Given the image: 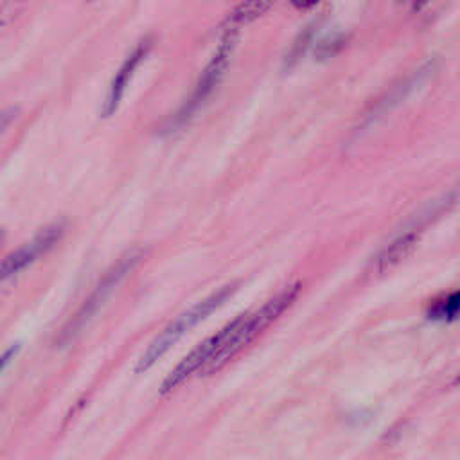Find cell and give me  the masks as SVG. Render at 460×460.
<instances>
[{
    "mask_svg": "<svg viewBox=\"0 0 460 460\" xmlns=\"http://www.w3.org/2000/svg\"><path fill=\"white\" fill-rule=\"evenodd\" d=\"M419 241V234L417 232H406L399 237H395L379 255L376 261V266L379 271H385L386 268H392L394 264H397L399 261H402L408 253H411V250L415 248Z\"/></svg>",
    "mask_w": 460,
    "mask_h": 460,
    "instance_id": "cell-7",
    "label": "cell"
},
{
    "mask_svg": "<svg viewBox=\"0 0 460 460\" xmlns=\"http://www.w3.org/2000/svg\"><path fill=\"white\" fill-rule=\"evenodd\" d=\"M300 284L286 286L279 295L270 298L261 309L252 314H241L230 323H226L223 331V341L214 356V359L201 372L205 376L214 374L225 363H228L237 352H241L248 343H252L271 322H275L298 296Z\"/></svg>",
    "mask_w": 460,
    "mask_h": 460,
    "instance_id": "cell-1",
    "label": "cell"
},
{
    "mask_svg": "<svg viewBox=\"0 0 460 460\" xmlns=\"http://www.w3.org/2000/svg\"><path fill=\"white\" fill-rule=\"evenodd\" d=\"M0 237H2V232H0Z\"/></svg>",
    "mask_w": 460,
    "mask_h": 460,
    "instance_id": "cell-12",
    "label": "cell"
},
{
    "mask_svg": "<svg viewBox=\"0 0 460 460\" xmlns=\"http://www.w3.org/2000/svg\"><path fill=\"white\" fill-rule=\"evenodd\" d=\"M270 9V4H264V2H252V4H241L237 5L232 14L228 16L226 20V27H232V29H237L244 23H248L250 20H255L259 18L264 11Z\"/></svg>",
    "mask_w": 460,
    "mask_h": 460,
    "instance_id": "cell-8",
    "label": "cell"
},
{
    "mask_svg": "<svg viewBox=\"0 0 460 460\" xmlns=\"http://www.w3.org/2000/svg\"><path fill=\"white\" fill-rule=\"evenodd\" d=\"M235 291V284L230 286H223L221 289H217L216 293L208 295L207 298H203L201 302H198L196 305H192L189 311H185L183 314H180L172 323H169L164 332L160 336H156L153 340V343L149 345V349L142 354V358L137 363V372H146L149 370L185 332H189L194 325H198L199 322H203L212 311H216L217 307H221L226 298Z\"/></svg>",
    "mask_w": 460,
    "mask_h": 460,
    "instance_id": "cell-2",
    "label": "cell"
},
{
    "mask_svg": "<svg viewBox=\"0 0 460 460\" xmlns=\"http://www.w3.org/2000/svg\"><path fill=\"white\" fill-rule=\"evenodd\" d=\"M140 257H142V253L138 250H131L124 257H120V261L102 277V280L97 284L93 293L84 300L83 307L77 311V314L74 316V320L63 332V338H70L83 329V325L99 311V307L108 300V296L120 284V280L137 266Z\"/></svg>",
    "mask_w": 460,
    "mask_h": 460,
    "instance_id": "cell-4",
    "label": "cell"
},
{
    "mask_svg": "<svg viewBox=\"0 0 460 460\" xmlns=\"http://www.w3.org/2000/svg\"><path fill=\"white\" fill-rule=\"evenodd\" d=\"M63 223H50L43 226L31 241L11 252L7 257L0 261V280L16 275L18 271L25 270L36 259H40L45 252H49L63 235Z\"/></svg>",
    "mask_w": 460,
    "mask_h": 460,
    "instance_id": "cell-5",
    "label": "cell"
},
{
    "mask_svg": "<svg viewBox=\"0 0 460 460\" xmlns=\"http://www.w3.org/2000/svg\"><path fill=\"white\" fill-rule=\"evenodd\" d=\"M235 41H237V29L232 27H225L221 41L214 52V56L210 58L208 65L205 66L198 84L194 86V92L190 93V97L181 104V108L171 117L165 131H176L180 126H183L185 122L190 120V117L199 110V106H203V102L210 97V93L214 92V88L219 84V81L225 75V70L230 65L234 49H235Z\"/></svg>",
    "mask_w": 460,
    "mask_h": 460,
    "instance_id": "cell-3",
    "label": "cell"
},
{
    "mask_svg": "<svg viewBox=\"0 0 460 460\" xmlns=\"http://www.w3.org/2000/svg\"><path fill=\"white\" fill-rule=\"evenodd\" d=\"M16 115H18V106H7V108L0 110V137L13 124Z\"/></svg>",
    "mask_w": 460,
    "mask_h": 460,
    "instance_id": "cell-10",
    "label": "cell"
},
{
    "mask_svg": "<svg viewBox=\"0 0 460 460\" xmlns=\"http://www.w3.org/2000/svg\"><path fill=\"white\" fill-rule=\"evenodd\" d=\"M18 349H20V345H18V343H14V345H11L9 349H5V350L0 354V374L4 372V368H5V367H9V363H11V361H13V358L16 356Z\"/></svg>",
    "mask_w": 460,
    "mask_h": 460,
    "instance_id": "cell-11",
    "label": "cell"
},
{
    "mask_svg": "<svg viewBox=\"0 0 460 460\" xmlns=\"http://www.w3.org/2000/svg\"><path fill=\"white\" fill-rule=\"evenodd\" d=\"M151 49V40L149 38H144L142 41L137 43V47L128 54V58L122 61V65L119 66V70L115 72L111 83H110V88H108V93H106V99L102 102V108H101V115L102 117H111L122 97H124V92L135 74V70L138 68V65L142 63V59L147 56Z\"/></svg>",
    "mask_w": 460,
    "mask_h": 460,
    "instance_id": "cell-6",
    "label": "cell"
},
{
    "mask_svg": "<svg viewBox=\"0 0 460 460\" xmlns=\"http://www.w3.org/2000/svg\"><path fill=\"white\" fill-rule=\"evenodd\" d=\"M458 305H460V296L458 291H453L442 300H437L429 309H428V318L431 320H440V322H451L458 314Z\"/></svg>",
    "mask_w": 460,
    "mask_h": 460,
    "instance_id": "cell-9",
    "label": "cell"
}]
</instances>
